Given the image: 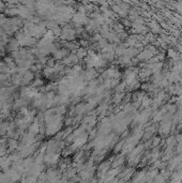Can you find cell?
I'll use <instances>...</instances> for the list:
<instances>
[{
  "label": "cell",
  "mask_w": 182,
  "mask_h": 183,
  "mask_svg": "<svg viewBox=\"0 0 182 183\" xmlns=\"http://www.w3.org/2000/svg\"><path fill=\"white\" fill-rule=\"evenodd\" d=\"M73 19H74V22H75L77 25H83V24H85L86 20H87L85 14H83V13H77V14H75L74 17H73Z\"/></svg>",
  "instance_id": "obj_1"
},
{
  "label": "cell",
  "mask_w": 182,
  "mask_h": 183,
  "mask_svg": "<svg viewBox=\"0 0 182 183\" xmlns=\"http://www.w3.org/2000/svg\"><path fill=\"white\" fill-rule=\"evenodd\" d=\"M79 52H77V58H81V57H84L87 52H86V50L85 49H79L78 50Z\"/></svg>",
  "instance_id": "obj_2"
}]
</instances>
